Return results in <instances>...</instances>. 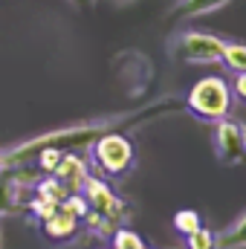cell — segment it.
<instances>
[{
  "instance_id": "1",
  "label": "cell",
  "mask_w": 246,
  "mask_h": 249,
  "mask_svg": "<svg viewBox=\"0 0 246 249\" xmlns=\"http://www.w3.org/2000/svg\"><path fill=\"white\" fill-rule=\"evenodd\" d=\"M81 194H84V200H87V206H90V212H87V217H84L81 223H87V226L96 229L99 235H107V238H110L124 220L130 217L127 203H124L122 197L107 186L102 177H96V174H87V180H84V186H81Z\"/></svg>"
},
{
  "instance_id": "2",
  "label": "cell",
  "mask_w": 246,
  "mask_h": 249,
  "mask_svg": "<svg viewBox=\"0 0 246 249\" xmlns=\"http://www.w3.org/2000/svg\"><path fill=\"white\" fill-rule=\"evenodd\" d=\"M185 110L194 113L197 119L217 122V119L229 116V110H232V87L220 75H206L188 90Z\"/></svg>"
},
{
  "instance_id": "3",
  "label": "cell",
  "mask_w": 246,
  "mask_h": 249,
  "mask_svg": "<svg viewBox=\"0 0 246 249\" xmlns=\"http://www.w3.org/2000/svg\"><path fill=\"white\" fill-rule=\"evenodd\" d=\"M133 160H136L133 142L122 130H110L93 142V162H96L99 174H105V177H124L133 168Z\"/></svg>"
},
{
  "instance_id": "4",
  "label": "cell",
  "mask_w": 246,
  "mask_h": 249,
  "mask_svg": "<svg viewBox=\"0 0 246 249\" xmlns=\"http://www.w3.org/2000/svg\"><path fill=\"white\" fill-rule=\"evenodd\" d=\"M226 41L209 32H183L174 41V55L185 64H220Z\"/></svg>"
},
{
  "instance_id": "5",
  "label": "cell",
  "mask_w": 246,
  "mask_h": 249,
  "mask_svg": "<svg viewBox=\"0 0 246 249\" xmlns=\"http://www.w3.org/2000/svg\"><path fill=\"white\" fill-rule=\"evenodd\" d=\"M214 157L220 165H238L246 157V127L232 119L214 122Z\"/></svg>"
},
{
  "instance_id": "6",
  "label": "cell",
  "mask_w": 246,
  "mask_h": 249,
  "mask_svg": "<svg viewBox=\"0 0 246 249\" xmlns=\"http://www.w3.org/2000/svg\"><path fill=\"white\" fill-rule=\"evenodd\" d=\"M41 229H44V238L50 244H72L78 238V232H81V217H75L72 212L58 206L55 214L41 220Z\"/></svg>"
},
{
  "instance_id": "7",
  "label": "cell",
  "mask_w": 246,
  "mask_h": 249,
  "mask_svg": "<svg viewBox=\"0 0 246 249\" xmlns=\"http://www.w3.org/2000/svg\"><path fill=\"white\" fill-rule=\"evenodd\" d=\"M53 174H55L64 186L70 188V191H81L84 180H87V174H90V168H87V162H84L78 154H72V151H64Z\"/></svg>"
},
{
  "instance_id": "8",
  "label": "cell",
  "mask_w": 246,
  "mask_h": 249,
  "mask_svg": "<svg viewBox=\"0 0 246 249\" xmlns=\"http://www.w3.org/2000/svg\"><path fill=\"white\" fill-rule=\"evenodd\" d=\"M232 0H177V6L171 9V20H185V18H200L209 12H217L223 6H229Z\"/></svg>"
},
{
  "instance_id": "9",
  "label": "cell",
  "mask_w": 246,
  "mask_h": 249,
  "mask_svg": "<svg viewBox=\"0 0 246 249\" xmlns=\"http://www.w3.org/2000/svg\"><path fill=\"white\" fill-rule=\"evenodd\" d=\"M217 249H246V214L229 229L217 232Z\"/></svg>"
},
{
  "instance_id": "10",
  "label": "cell",
  "mask_w": 246,
  "mask_h": 249,
  "mask_svg": "<svg viewBox=\"0 0 246 249\" xmlns=\"http://www.w3.org/2000/svg\"><path fill=\"white\" fill-rule=\"evenodd\" d=\"M185 247L188 249H217V232L200 226L191 235H185Z\"/></svg>"
},
{
  "instance_id": "11",
  "label": "cell",
  "mask_w": 246,
  "mask_h": 249,
  "mask_svg": "<svg viewBox=\"0 0 246 249\" xmlns=\"http://www.w3.org/2000/svg\"><path fill=\"white\" fill-rule=\"evenodd\" d=\"M171 226H174L180 235H191L194 229H200V226H203V220H200V214H197L194 209H183V212H177V214H174Z\"/></svg>"
},
{
  "instance_id": "12",
  "label": "cell",
  "mask_w": 246,
  "mask_h": 249,
  "mask_svg": "<svg viewBox=\"0 0 246 249\" xmlns=\"http://www.w3.org/2000/svg\"><path fill=\"white\" fill-rule=\"evenodd\" d=\"M223 64L235 72H246V44H226Z\"/></svg>"
},
{
  "instance_id": "13",
  "label": "cell",
  "mask_w": 246,
  "mask_h": 249,
  "mask_svg": "<svg viewBox=\"0 0 246 249\" xmlns=\"http://www.w3.org/2000/svg\"><path fill=\"white\" fill-rule=\"evenodd\" d=\"M58 206H61V203H55V200H50V197H44V194H35V197L29 200V212H32V217H35L38 223L47 220L50 214H55Z\"/></svg>"
},
{
  "instance_id": "14",
  "label": "cell",
  "mask_w": 246,
  "mask_h": 249,
  "mask_svg": "<svg viewBox=\"0 0 246 249\" xmlns=\"http://www.w3.org/2000/svg\"><path fill=\"white\" fill-rule=\"evenodd\" d=\"M110 238H113V249H148L142 235H136L133 229H124V226H119Z\"/></svg>"
},
{
  "instance_id": "15",
  "label": "cell",
  "mask_w": 246,
  "mask_h": 249,
  "mask_svg": "<svg viewBox=\"0 0 246 249\" xmlns=\"http://www.w3.org/2000/svg\"><path fill=\"white\" fill-rule=\"evenodd\" d=\"M61 148H41L38 154H35V160H38V165H41V171L44 174H53L55 171V165H58V160H61Z\"/></svg>"
},
{
  "instance_id": "16",
  "label": "cell",
  "mask_w": 246,
  "mask_h": 249,
  "mask_svg": "<svg viewBox=\"0 0 246 249\" xmlns=\"http://www.w3.org/2000/svg\"><path fill=\"white\" fill-rule=\"evenodd\" d=\"M235 96L246 102V72H238V78H235Z\"/></svg>"
},
{
  "instance_id": "17",
  "label": "cell",
  "mask_w": 246,
  "mask_h": 249,
  "mask_svg": "<svg viewBox=\"0 0 246 249\" xmlns=\"http://www.w3.org/2000/svg\"><path fill=\"white\" fill-rule=\"evenodd\" d=\"M70 3H78V6H81V3H84V0H70Z\"/></svg>"
},
{
  "instance_id": "18",
  "label": "cell",
  "mask_w": 246,
  "mask_h": 249,
  "mask_svg": "<svg viewBox=\"0 0 246 249\" xmlns=\"http://www.w3.org/2000/svg\"><path fill=\"white\" fill-rule=\"evenodd\" d=\"M0 174H3V157H0Z\"/></svg>"
},
{
  "instance_id": "19",
  "label": "cell",
  "mask_w": 246,
  "mask_h": 249,
  "mask_svg": "<svg viewBox=\"0 0 246 249\" xmlns=\"http://www.w3.org/2000/svg\"><path fill=\"white\" fill-rule=\"evenodd\" d=\"M0 247H3V232H0Z\"/></svg>"
},
{
  "instance_id": "20",
  "label": "cell",
  "mask_w": 246,
  "mask_h": 249,
  "mask_svg": "<svg viewBox=\"0 0 246 249\" xmlns=\"http://www.w3.org/2000/svg\"><path fill=\"white\" fill-rule=\"evenodd\" d=\"M110 249H113V247H110Z\"/></svg>"
}]
</instances>
